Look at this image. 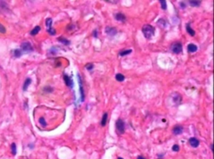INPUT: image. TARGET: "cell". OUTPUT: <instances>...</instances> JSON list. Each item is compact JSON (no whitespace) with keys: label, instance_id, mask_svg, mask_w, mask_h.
Listing matches in <instances>:
<instances>
[{"label":"cell","instance_id":"obj_1","mask_svg":"<svg viewBox=\"0 0 214 159\" xmlns=\"http://www.w3.org/2000/svg\"><path fill=\"white\" fill-rule=\"evenodd\" d=\"M142 31L144 34V36H145V38L147 39L151 38L152 36H154V34H155V28H153L151 25H144L143 27Z\"/></svg>","mask_w":214,"mask_h":159},{"label":"cell","instance_id":"obj_2","mask_svg":"<svg viewBox=\"0 0 214 159\" xmlns=\"http://www.w3.org/2000/svg\"><path fill=\"white\" fill-rule=\"evenodd\" d=\"M116 126L118 132L120 133L121 134H123L125 132V124L121 119L117 120V121L116 122Z\"/></svg>","mask_w":214,"mask_h":159},{"label":"cell","instance_id":"obj_3","mask_svg":"<svg viewBox=\"0 0 214 159\" xmlns=\"http://www.w3.org/2000/svg\"><path fill=\"white\" fill-rule=\"evenodd\" d=\"M45 25L47 28V31L51 35H54L55 34V30L52 28V18H49L45 21Z\"/></svg>","mask_w":214,"mask_h":159},{"label":"cell","instance_id":"obj_4","mask_svg":"<svg viewBox=\"0 0 214 159\" xmlns=\"http://www.w3.org/2000/svg\"><path fill=\"white\" fill-rule=\"evenodd\" d=\"M171 50L173 53L178 54L182 51V45L178 42L174 43L171 46Z\"/></svg>","mask_w":214,"mask_h":159},{"label":"cell","instance_id":"obj_5","mask_svg":"<svg viewBox=\"0 0 214 159\" xmlns=\"http://www.w3.org/2000/svg\"><path fill=\"white\" fill-rule=\"evenodd\" d=\"M21 48L24 52H26V53H29V52L33 51V47L30 44V43L28 42V41L22 43V44L21 45Z\"/></svg>","mask_w":214,"mask_h":159},{"label":"cell","instance_id":"obj_6","mask_svg":"<svg viewBox=\"0 0 214 159\" xmlns=\"http://www.w3.org/2000/svg\"><path fill=\"white\" fill-rule=\"evenodd\" d=\"M106 33L109 35V36H114L115 34H116L117 33V30L115 28H113V27H110V26H107L106 28V30H105Z\"/></svg>","mask_w":214,"mask_h":159},{"label":"cell","instance_id":"obj_7","mask_svg":"<svg viewBox=\"0 0 214 159\" xmlns=\"http://www.w3.org/2000/svg\"><path fill=\"white\" fill-rule=\"evenodd\" d=\"M189 143L190 144V145L193 148H197L199 146V144H200V142L199 140L197 138L195 137H192L189 140Z\"/></svg>","mask_w":214,"mask_h":159},{"label":"cell","instance_id":"obj_8","mask_svg":"<svg viewBox=\"0 0 214 159\" xmlns=\"http://www.w3.org/2000/svg\"><path fill=\"white\" fill-rule=\"evenodd\" d=\"M64 81L65 82V84L67 85V86H69V87L72 88L73 86V82L72 81V80L71 79V77H69L68 75H64Z\"/></svg>","mask_w":214,"mask_h":159},{"label":"cell","instance_id":"obj_9","mask_svg":"<svg viewBox=\"0 0 214 159\" xmlns=\"http://www.w3.org/2000/svg\"><path fill=\"white\" fill-rule=\"evenodd\" d=\"M173 132L175 135H180L183 132V127L181 126H179V125H177V126H175L173 130Z\"/></svg>","mask_w":214,"mask_h":159},{"label":"cell","instance_id":"obj_10","mask_svg":"<svg viewBox=\"0 0 214 159\" xmlns=\"http://www.w3.org/2000/svg\"><path fill=\"white\" fill-rule=\"evenodd\" d=\"M115 18L116 20L119 21H124L126 20V16L125 15L121 13H117L115 14Z\"/></svg>","mask_w":214,"mask_h":159},{"label":"cell","instance_id":"obj_11","mask_svg":"<svg viewBox=\"0 0 214 159\" xmlns=\"http://www.w3.org/2000/svg\"><path fill=\"white\" fill-rule=\"evenodd\" d=\"M187 48H188V51L190 52V53H194V52H196L197 51V46L195 45H194V44H189L187 46Z\"/></svg>","mask_w":214,"mask_h":159},{"label":"cell","instance_id":"obj_12","mask_svg":"<svg viewBox=\"0 0 214 159\" xmlns=\"http://www.w3.org/2000/svg\"><path fill=\"white\" fill-rule=\"evenodd\" d=\"M78 81H79L80 84V94H81V99L82 101H84V90H83V88L82 86V80L80 79V77H79V75H78Z\"/></svg>","mask_w":214,"mask_h":159},{"label":"cell","instance_id":"obj_13","mask_svg":"<svg viewBox=\"0 0 214 159\" xmlns=\"http://www.w3.org/2000/svg\"><path fill=\"white\" fill-rule=\"evenodd\" d=\"M186 31H187V32H188V34H190V35L192 36H193L195 34V31H194V30H193L192 28H191L190 24L188 23V24H187V25H186Z\"/></svg>","mask_w":214,"mask_h":159},{"label":"cell","instance_id":"obj_14","mask_svg":"<svg viewBox=\"0 0 214 159\" xmlns=\"http://www.w3.org/2000/svg\"><path fill=\"white\" fill-rule=\"evenodd\" d=\"M31 83V80L30 78H27L26 79V80L25 81V83L23 84V91H26L28 88V87L29 86V85H30V83Z\"/></svg>","mask_w":214,"mask_h":159},{"label":"cell","instance_id":"obj_15","mask_svg":"<svg viewBox=\"0 0 214 159\" xmlns=\"http://www.w3.org/2000/svg\"><path fill=\"white\" fill-rule=\"evenodd\" d=\"M107 117H108L107 113H105L103 115V116H102V119L101 120V125L102 126H104L105 125H106L107 120Z\"/></svg>","mask_w":214,"mask_h":159},{"label":"cell","instance_id":"obj_16","mask_svg":"<svg viewBox=\"0 0 214 159\" xmlns=\"http://www.w3.org/2000/svg\"><path fill=\"white\" fill-rule=\"evenodd\" d=\"M188 3H189L190 5L192 7H198L201 4L200 1H189Z\"/></svg>","mask_w":214,"mask_h":159},{"label":"cell","instance_id":"obj_17","mask_svg":"<svg viewBox=\"0 0 214 159\" xmlns=\"http://www.w3.org/2000/svg\"><path fill=\"white\" fill-rule=\"evenodd\" d=\"M40 30V27L39 26H36L35 27L33 30H32V31L30 32V34L32 35V36H35V35H36V34L38 33Z\"/></svg>","mask_w":214,"mask_h":159},{"label":"cell","instance_id":"obj_18","mask_svg":"<svg viewBox=\"0 0 214 159\" xmlns=\"http://www.w3.org/2000/svg\"><path fill=\"white\" fill-rule=\"evenodd\" d=\"M58 40L60 42H61L62 43L65 45H69V44H70V41L66 39V38H58Z\"/></svg>","mask_w":214,"mask_h":159},{"label":"cell","instance_id":"obj_19","mask_svg":"<svg viewBox=\"0 0 214 159\" xmlns=\"http://www.w3.org/2000/svg\"><path fill=\"white\" fill-rule=\"evenodd\" d=\"M116 79L117 80V81L121 82V81H123L125 80V77L121 73H117L116 75Z\"/></svg>","mask_w":214,"mask_h":159},{"label":"cell","instance_id":"obj_20","mask_svg":"<svg viewBox=\"0 0 214 159\" xmlns=\"http://www.w3.org/2000/svg\"><path fill=\"white\" fill-rule=\"evenodd\" d=\"M11 149L13 155H15L16 154V144H14V143H13V144H11Z\"/></svg>","mask_w":214,"mask_h":159},{"label":"cell","instance_id":"obj_21","mask_svg":"<svg viewBox=\"0 0 214 159\" xmlns=\"http://www.w3.org/2000/svg\"><path fill=\"white\" fill-rule=\"evenodd\" d=\"M132 52V50H125V51H123V52H121L119 53V55L120 56H126V55H128L129 54Z\"/></svg>","mask_w":214,"mask_h":159},{"label":"cell","instance_id":"obj_22","mask_svg":"<svg viewBox=\"0 0 214 159\" xmlns=\"http://www.w3.org/2000/svg\"><path fill=\"white\" fill-rule=\"evenodd\" d=\"M21 51L20 50H19V49H17V50H15L14 51V56L16 58H19V57H20L21 56Z\"/></svg>","mask_w":214,"mask_h":159},{"label":"cell","instance_id":"obj_23","mask_svg":"<svg viewBox=\"0 0 214 159\" xmlns=\"http://www.w3.org/2000/svg\"><path fill=\"white\" fill-rule=\"evenodd\" d=\"M159 2L160 3V4H161V8H162L163 9H164V10H165V9H166V8H167V5H166V3L165 1H161V0H160Z\"/></svg>","mask_w":214,"mask_h":159},{"label":"cell","instance_id":"obj_24","mask_svg":"<svg viewBox=\"0 0 214 159\" xmlns=\"http://www.w3.org/2000/svg\"><path fill=\"white\" fill-rule=\"evenodd\" d=\"M161 21L162 22H161L160 21V20H158V22H157V23H158V25H159V26H160L161 27H163V28H164V27H165V26H166V22H165V21L164 20H163V19H161Z\"/></svg>","mask_w":214,"mask_h":159},{"label":"cell","instance_id":"obj_25","mask_svg":"<svg viewBox=\"0 0 214 159\" xmlns=\"http://www.w3.org/2000/svg\"><path fill=\"white\" fill-rule=\"evenodd\" d=\"M39 122L43 126H45L47 125V123H46L45 120V119L43 118V117H42V118H40L39 119Z\"/></svg>","mask_w":214,"mask_h":159},{"label":"cell","instance_id":"obj_26","mask_svg":"<svg viewBox=\"0 0 214 159\" xmlns=\"http://www.w3.org/2000/svg\"><path fill=\"white\" fill-rule=\"evenodd\" d=\"M0 33H6V28L3 25L0 23Z\"/></svg>","mask_w":214,"mask_h":159},{"label":"cell","instance_id":"obj_27","mask_svg":"<svg viewBox=\"0 0 214 159\" xmlns=\"http://www.w3.org/2000/svg\"><path fill=\"white\" fill-rule=\"evenodd\" d=\"M172 150L174 152H178L180 150V147L178 145H174L172 147Z\"/></svg>","mask_w":214,"mask_h":159},{"label":"cell","instance_id":"obj_28","mask_svg":"<svg viewBox=\"0 0 214 159\" xmlns=\"http://www.w3.org/2000/svg\"><path fill=\"white\" fill-rule=\"evenodd\" d=\"M86 68L88 70H92L93 68H94V65H93L92 63H88V64L86 65Z\"/></svg>","mask_w":214,"mask_h":159},{"label":"cell","instance_id":"obj_29","mask_svg":"<svg viewBox=\"0 0 214 159\" xmlns=\"http://www.w3.org/2000/svg\"><path fill=\"white\" fill-rule=\"evenodd\" d=\"M180 6H181V8L182 9H185V8H186V4L185 3H183V2H181V3H180Z\"/></svg>","mask_w":214,"mask_h":159},{"label":"cell","instance_id":"obj_30","mask_svg":"<svg viewBox=\"0 0 214 159\" xmlns=\"http://www.w3.org/2000/svg\"><path fill=\"white\" fill-rule=\"evenodd\" d=\"M93 35H94V37H95V38L97 37V30H95V31H94V32H93Z\"/></svg>","mask_w":214,"mask_h":159},{"label":"cell","instance_id":"obj_31","mask_svg":"<svg viewBox=\"0 0 214 159\" xmlns=\"http://www.w3.org/2000/svg\"><path fill=\"white\" fill-rule=\"evenodd\" d=\"M137 159H144V158L143 157H142V156H139Z\"/></svg>","mask_w":214,"mask_h":159},{"label":"cell","instance_id":"obj_32","mask_svg":"<svg viewBox=\"0 0 214 159\" xmlns=\"http://www.w3.org/2000/svg\"><path fill=\"white\" fill-rule=\"evenodd\" d=\"M117 159H122V158H121V157H118V158H117Z\"/></svg>","mask_w":214,"mask_h":159}]
</instances>
